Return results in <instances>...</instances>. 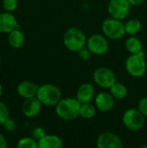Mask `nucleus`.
Returning a JSON list of instances; mask_svg holds the SVG:
<instances>
[{
    "mask_svg": "<svg viewBox=\"0 0 147 148\" xmlns=\"http://www.w3.org/2000/svg\"><path fill=\"white\" fill-rule=\"evenodd\" d=\"M39 86L29 81H23L16 87V92L23 99L36 96Z\"/></svg>",
    "mask_w": 147,
    "mask_h": 148,
    "instance_id": "15",
    "label": "nucleus"
},
{
    "mask_svg": "<svg viewBox=\"0 0 147 148\" xmlns=\"http://www.w3.org/2000/svg\"><path fill=\"white\" fill-rule=\"evenodd\" d=\"M3 85L0 83V98H1V96L3 95Z\"/></svg>",
    "mask_w": 147,
    "mask_h": 148,
    "instance_id": "31",
    "label": "nucleus"
},
{
    "mask_svg": "<svg viewBox=\"0 0 147 148\" xmlns=\"http://www.w3.org/2000/svg\"><path fill=\"white\" fill-rule=\"evenodd\" d=\"M18 148H38V142L34 138H23L20 139L16 144Z\"/></svg>",
    "mask_w": 147,
    "mask_h": 148,
    "instance_id": "22",
    "label": "nucleus"
},
{
    "mask_svg": "<svg viewBox=\"0 0 147 148\" xmlns=\"http://www.w3.org/2000/svg\"><path fill=\"white\" fill-rule=\"evenodd\" d=\"M18 6L17 0H3V7L8 12H13Z\"/></svg>",
    "mask_w": 147,
    "mask_h": 148,
    "instance_id": "23",
    "label": "nucleus"
},
{
    "mask_svg": "<svg viewBox=\"0 0 147 148\" xmlns=\"http://www.w3.org/2000/svg\"><path fill=\"white\" fill-rule=\"evenodd\" d=\"M46 135V132H45V130L42 128V127H36V128H35L34 130H33V132H32V136H33V138L36 140H41L42 137H44Z\"/></svg>",
    "mask_w": 147,
    "mask_h": 148,
    "instance_id": "28",
    "label": "nucleus"
},
{
    "mask_svg": "<svg viewBox=\"0 0 147 148\" xmlns=\"http://www.w3.org/2000/svg\"><path fill=\"white\" fill-rule=\"evenodd\" d=\"M7 140L5 137L0 133V148H5L7 147Z\"/></svg>",
    "mask_w": 147,
    "mask_h": 148,
    "instance_id": "29",
    "label": "nucleus"
},
{
    "mask_svg": "<svg viewBox=\"0 0 147 148\" xmlns=\"http://www.w3.org/2000/svg\"><path fill=\"white\" fill-rule=\"evenodd\" d=\"M96 145L99 148H121L123 146L121 139L111 132L101 134L97 139Z\"/></svg>",
    "mask_w": 147,
    "mask_h": 148,
    "instance_id": "10",
    "label": "nucleus"
},
{
    "mask_svg": "<svg viewBox=\"0 0 147 148\" xmlns=\"http://www.w3.org/2000/svg\"><path fill=\"white\" fill-rule=\"evenodd\" d=\"M110 93L116 100H123L128 95L127 88L121 82H115L109 88Z\"/></svg>",
    "mask_w": 147,
    "mask_h": 148,
    "instance_id": "19",
    "label": "nucleus"
},
{
    "mask_svg": "<svg viewBox=\"0 0 147 148\" xmlns=\"http://www.w3.org/2000/svg\"><path fill=\"white\" fill-rule=\"evenodd\" d=\"M9 117H10V112L8 107L3 101H0V124L2 125Z\"/></svg>",
    "mask_w": 147,
    "mask_h": 148,
    "instance_id": "24",
    "label": "nucleus"
},
{
    "mask_svg": "<svg viewBox=\"0 0 147 148\" xmlns=\"http://www.w3.org/2000/svg\"><path fill=\"white\" fill-rule=\"evenodd\" d=\"M24 34L17 28L9 33L8 42L13 49H19L24 43Z\"/></svg>",
    "mask_w": 147,
    "mask_h": 148,
    "instance_id": "17",
    "label": "nucleus"
},
{
    "mask_svg": "<svg viewBox=\"0 0 147 148\" xmlns=\"http://www.w3.org/2000/svg\"><path fill=\"white\" fill-rule=\"evenodd\" d=\"M101 29L104 35L112 40L120 39L126 34L125 23L122 20L116 19L112 16L104 20L101 25Z\"/></svg>",
    "mask_w": 147,
    "mask_h": 148,
    "instance_id": "5",
    "label": "nucleus"
},
{
    "mask_svg": "<svg viewBox=\"0 0 147 148\" xmlns=\"http://www.w3.org/2000/svg\"><path fill=\"white\" fill-rule=\"evenodd\" d=\"M138 109L147 117V96L141 98L138 104Z\"/></svg>",
    "mask_w": 147,
    "mask_h": 148,
    "instance_id": "27",
    "label": "nucleus"
},
{
    "mask_svg": "<svg viewBox=\"0 0 147 148\" xmlns=\"http://www.w3.org/2000/svg\"><path fill=\"white\" fill-rule=\"evenodd\" d=\"M141 28H142V23L137 18H131L125 23L126 33L131 36H134L138 34L141 30Z\"/></svg>",
    "mask_w": 147,
    "mask_h": 148,
    "instance_id": "21",
    "label": "nucleus"
},
{
    "mask_svg": "<svg viewBox=\"0 0 147 148\" xmlns=\"http://www.w3.org/2000/svg\"><path fill=\"white\" fill-rule=\"evenodd\" d=\"M94 82L102 88H110L116 82V76L113 71L106 67L97 68L93 75Z\"/></svg>",
    "mask_w": 147,
    "mask_h": 148,
    "instance_id": "8",
    "label": "nucleus"
},
{
    "mask_svg": "<svg viewBox=\"0 0 147 148\" xmlns=\"http://www.w3.org/2000/svg\"><path fill=\"white\" fill-rule=\"evenodd\" d=\"M146 116L136 108L127 109L122 117V122L124 126L130 131L136 132L143 128L145 125Z\"/></svg>",
    "mask_w": 147,
    "mask_h": 148,
    "instance_id": "6",
    "label": "nucleus"
},
{
    "mask_svg": "<svg viewBox=\"0 0 147 148\" xmlns=\"http://www.w3.org/2000/svg\"><path fill=\"white\" fill-rule=\"evenodd\" d=\"M147 65L146 55L143 51L131 54L126 61V69L133 77H142L146 72Z\"/></svg>",
    "mask_w": 147,
    "mask_h": 148,
    "instance_id": "4",
    "label": "nucleus"
},
{
    "mask_svg": "<svg viewBox=\"0 0 147 148\" xmlns=\"http://www.w3.org/2000/svg\"><path fill=\"white\" fill-rule=\"evenodd\" d=\"M97 108L95 105H93L91 102L83 103L81 105L80 108V116L83 119H92L96 115Z\"/></svg>",
    "mask_w": 147,
    "mask_h": 148,
    "instance_id": "20",
    "label": "nucleus"
},
{
    "mask_svg": "<svg viewBox=\"0 0 147 148\" xmlns=\"http://www.w3.org/2000/svg\"><path fill=\"white\" fill-rule=\"evenodd\" d=\"M146 0H128V2L130 3L131 5H133V6H138V5H140L142 4L143 3H145Z\"/></svg>",
    "mask_w": 147,
    "mask_h": 148,
    "instance_id": "30",
    "label": "nucleus"
},
{
    "mask_svg": "<svg viewBox=\"0 0 147 148\" xmlns=\"http://www.w3.org/2000/svg\"><path fill=\"white\" fill-rule=\"evenodd\" d=\"M36 97L42 105L46 107H53L61 101L62 91L57 86L47 83L39 86Z\"/></svg>",
    "mask_w": 147,
    "mask_h": 148,
    "instance_id": "3",
    "label": "nucleus"
},
{
    "mask_svg": "<svg viewBox=\"0 0 147 148\" xmlns=\"http://www.w3.org/2000/svg\"><path fill=\"white\" fill-rule=\"evenodd\" d=\"M131 6L128 0H110L107 10L112 17L124 20L128 16Z\"/></svg>",
    "mask_w": 147,
    "mask_h": 148,
    "instance_id": "9",
    "label": "nucleus"
},
{
    "mask_svg": "<svg viewBox=\"0 0 147 148\" xmlns=\"http://www.w3.org/2000/svg\"><path fill=\"white\" fill-rule=\"evenodd\" d=\"M126 49L130 54H137L143 51V44L138 37L132 36L126 41Z\"/></svg>",
    "mask_w": 147,
    "mask_h": 148,
    "instance_id": "18",
    "label": "nucleus"
},
{
    "mask_svg": "<svg viewBox=\"0 0 147 148\" xmlns=\"http://www.w3.org/2000/svg\"><path fill=\"white\" fill-rule=\"evenodd\" d=\"M0 65H1V56H0Z\"/></svg>",
    "mask_w": 147,
    "mask_h": 148,
    "instance_id": "32",
    "label": "nucleus"
},
{
    "mask_svg": "<svg viewBox=\"0 0 147 148\" xmlns=\"http://www.w3.org/2000/svg\"><path fill=\"white\" fill-rule=\"evenodd\" d=\"M87 37L84 32L78 28H69L63 35V43L65 47L73 52H78L87 45Z\"/></svg>",
    "mask_w": 147,
    "mask_h": 148,
    "instance_id": "2",
    "label": "nucleus"
},
{
    "mask_svg": "<svg viewBox=\"0 0 147 148\" xmlns=\"http://www.w3.org/2000/svg\"><path fill=\"white\" fill-rule=\"evenodd\" d=\"M115 104V99L111 93L101 92L94 98V105L101 112L111 111Z\"/></svg>",
    "mask_w": 147,
    "mask_h": 148,
    "instance_id": "12",
    "label": "nucleus"
},
{
    "mask_svg": "<svg viewBox=\"0 0 147 148\" xmlns=\"http://www.w3.org/2000/svg\"><path fill=\"white\" fill-rule=\"evenodd\" d=\"M39 148H62L63 147L62 140L56 135L46 134L38 141Z\"/></svg>",
    "mask_w": 147,
    "mask_h": 148,
    "instance_id": "16",
    "label": "nucleus"
},
{
    "mask_svg": "<svg viewBox=\"0 0 147 148\" xmlns=\"http://www.w3.org/2000/svg\"><path fill=\"white\" fill-rule=\"evenodd\" d=\"M95 95V89L93 84L86 82L79 86L76 92V98L81 103H88L94 99Z\"/></svg>",
    "mask_w": 147,
    "mask_h": 148,
    "instance_id": "14",
    "label": "nucleus"
},
{
    "mask_svg": "<svg viewBox=\"0 0 147 148\" xmlns=\"http://www.w3.org/2000/svg\"><path fill=\"white\" fill-rule=\"evenodd\" d=\"M93 55L102 56L109 49V43L107 36L101 34H94L87 39L86 45Z\"/></svg>",
    "mask_w": 147,
    "mask_h": 148,
    "instance_id": "7",
    "label": "nucleus"
},
{
    "mask_svg": "<svg viewBox=\"0 0 147 148\" xmlns=\"http://www.w3.org/2000/svg\"><path fill=\"white\" fill-rule=\"evenodd\" d=\"M19 27L15 16L11 12L0 13V31L1 33L9 34L15 29Z\"/></svg>",
    "mask_w": 147,
    "mask_h": 148,
    "instance_id": "13",
    "label": "nucleus"
},
{
    "mask_svg": "<svg viewBox=\"0 0 147 148\" xmlns=\"http://www.w3.org/2000/svg\"><path fill=\"white\" fill-rule=\"evenodd\" d=\"M2 125L3 127V129L8 131V132H13L16 129V121L13 119H11L10 117H9Z\"/></svg>",
    "mask_w": 147,
    "mask_h": 148,
    "instance_id": "25",
    "label": "nucleus"
},
{
    "mask_svg": "<svg viewBox=\"0 0 147 148\" xmlns=\"http://www.w3.org/2000/svg\"><path fill=\"white\" fill-rule=\"evenodd\" d=\"M77 53H78L80 58H81V60H83V61L88 60V59L90 58L91 55H92L91 51L89 50V49H88L87 46H85V47H83L82 49H81Z\"/></svg>",
    "mask_w": 147,
    "mask_h": 148,
    "instance_id": "26",
    "label": "nucleus"
},
{
    "mask_svg": "<svg viewBox=\"0 0 147 148\" xmlns=\"http://www.w3.org/2000/svg\"><path fill=\"white\" fill-rule=\"evenodd\" d=\"M81 103L77 98H62L55 105L56 115L64 121H72L80 116V108Z\"/></svg>",
    "mask_w": 147,
    "mask_h": 148,
    "instance_id": "1",
    "label": "nucleus"
},
{
    "mask_svg": "<svg viewBox=\"0 0 147 148\" xmlns=\"http://www.w3.org/2000/svg\"><path fill=\"white\" fill-rule=\"evenodd\" d=\"M42 102L36 96L24 99L22 104V112L27 118H33L39 114L42 109Z\"/></svg>",
    "mask_w": 147,
    "mask_h": 148,
    "instance_id": "11",
    "label": "nucleus"
},
{
    "mask_svg": "<svg viewBox=\"0 0 147 148\" xmlns=\"http://www.w3.org/2000/svg\"><path fill=\"white\" fill-rule=\"evenodd\" d=\"M0 35H1V31H0Z\"/></svg>",
    "mask_w": 147,
    "mask_h": 148,
    "instance_id": "33",
    "label": "nucleus"
}]
</instances>
